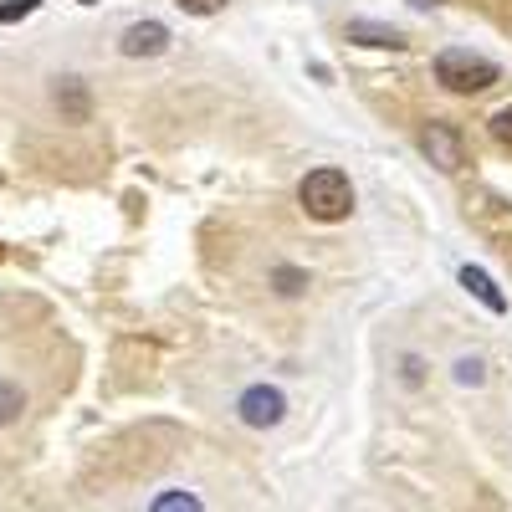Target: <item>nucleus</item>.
Returning a JSON list of instances; mask_svg holds the SVG:
<instances>
[{
	"mask_svg": "<svg viewBox=\"0 0 512 512\" xmlns=\"http://www.w3.org/2000/svg\"><path fill=\"white\" fill-rule=\"evenodd\" d=\"M297 205H303L313 221H344L354 210V185H349L344 169H313V175H303V185H297Z\"/></svg>",
	"mask_w": 512,
	"mask_h": 512,
	"instance_id": "1",
	"label": "nucleus"
},
{
	"mask_svg": "<svg viewBox=\"0 0 512 512\" xmlns=\"http://www.w3.org/2000/svg\"><path fill=\"white\" fill-rule=\"evenodd\" d=\"M497 77H502V67L492 57H477V52H466V47H451V52L436 57V82H441L446 93H461V98L487 93Z\"/></svg>",
	"mask_w": 512,
	"mask_h": 512,
	"instance_id": "2",
	"label": "nucleus"
},
{
	"mask_svg": "<svg viewBox=\"0 0 512 512\" xmlns=\"http://www.w3.org/2000/svg\"><path fill=\"white\" fill-rule=\"evenodd\" d=\"M420 149L431 154V164L446 169V175H456V169L466 164V144H461V134L451 123H425L420 128Z\"/></svg>",
	"mask_w": 512,
	"mask_h": 512,
	"instance_id": "3",
	"label": "nucleus"
},
{
	"mask_svg": "<svg viewBox=\"0 0 512 512\" xmlns=\"http://www.w3.org/2000/svg\"><path fill=\"white\" fill-rule=\"evenodd\" d=\"M236 410H241L246 425L267 431V425H277V420L287 415V400H282V390H272V384H251V390L236 400Z\"/></svg>",
	"mask_w": 512,
	"mask_h": 512,
	"instance_id": "4",
	"label": "nucleus"
},
{
	"mask_svg": "<svg viewBox=\"0 0 512 512\" xmlns=\"http://www.w3.org/2000/svg\"><path fill=\"white\" fill-rule=\"evenodd\" d=\"M118 52L123 57H159V52H169V26L164 21H134L118 36Z\"/></svg>",
	"mask_w": 512,
	"mask_h": 512,
	"instance_id": "5",
	"label": "nucleus"
},
{
	"mask_svg": "<svg viewBox=\"0 0 512 512\" xmlns=\"http://www.w3.org/2000/svg\"><path fill=\"white\" fill-rule=\"evenodd\" d=\"M461 287L477 297V303L487 308V313H507V297H502V287L482 272V267H461Z\"/></svg>",
	"mask_w": 512,
	"mask_h": 512,
	"instance_id": "6",
	"label": "nucleus"
},
{
	"mask_svg": "<svg viewBox=\"0 0 512 512\" xmlns=\"http://www.w3.org/2000/svg\"><path fill=\"white\" fill-rule=\"evenodd\" d=\"M344 36L359 41V47H405V36L395 26H384V21H349Z\"/></svg>",
	"mask_w": 512,
	"mask_h": 512,
	"instance_id": "7",
	"label": "nucleus"
},
{
	"mask_svg": "<svg viewBox=\"0 0 512 512\" xmlns=\"http://www.w3.org/2000/svg\"><path fill=\"white\" fill-rule=\"evenodd\" d=\"M57 108H67L72 123H82V118H88V88H82L77 77H62L57 82Z\"/></svg>",
	"mask_w": 512,
	"mask_h": 512,
	"instance_id": "8",
	"label": "nucleus"
},
{
	"mask_svg": "<svg viewBox=\"0 0 512 512\" xmlns=\"http://www.w3.org/2000/svg\"><path fill=\"white\" fill-rule=\"evenodd\" d=\"M149 512H205V507H200V497H195V492L169 487V492H159V497L149 502Z\"/></svg>",
	"mask_w": 512,
	"mask_h": 512,
	"instance_id": "9",
	"label": "nucleus"
},
{
	"mask_svg": "<svg viewBox=\"0 0 512 512\" xmlns=\"http://www.w3.org/2000/svg\"><path fill=\"white\" fill-rule=\"evenodd\" d=\"M21 410H26V395H21V384L0 379V425H11V420H16Z\"/></svg>",
	"mask_w": 512,
	"mask_h": 512,
	"instance_id": "10",
	"label": "nucleus"
},
{
	"mask_svg": "<svg viewBox=\"0 0 512 512\" xmlns=\"http://www.w3.org/2000/svg\"><path fill=\"white\" fill-rule=\"evenodd\" d=\"M487 134H492L502 149H512V103H507V108H497V113L487 118Z\"/></svg>",
	"mask_w": 512,
	"mask_h": 512,
	"instance_id": "11",
	"label": "nucleus"
},
{
	"mask_svg": "<svg viewBox=\"0 0 512 512\" xmlns=\"http://www.w3.org/2000/svg\"><path fill=\"white\" fill-rule=\"evenodd\" d=\"M31 11H36V0H6V6H0V26H11V21H21Z\"/></svg>",
	"mask_w": 512,
	"mask_h": 512,
	"instance_id": "12",
	"label": "nucleus"
},
{
	"mask_svg": "<svg viewBox=\"0 0 512 512\" xmlns=\"http://www.w3.org/2000/svg\"><path fill=\"white\" fill-rule=\"evenodd\" d=\"M175 6H180V11H190V16H216V11L226 6V0H175Z\"/></svg>",
	"mask_w": 512,
	"mask_h": 512,
	"instance_id": "13",
	"label": "nucleus"
},
{
	"mask_svg": "<svg viewBox=\"0 0 512 512\" xmlns=\"http://www.w3.org/2000/svg\"><path fill=\"white\" fill-rule=\"evenodd\" d=\"M456 379L461 384H482V359H456Z\"/></svg>",
	"mask_w": 512,
	"mask_h": 512,
	"instance_id": "14",
	"label": "nucleus"
},
{
	"mask_svg": "<svg viewBox=\"0 0 512 512\" xmlns=\"http://www.w3.org/2000/svg\"><path fill=\"white\" fill-rule=\"evenodd\" d=\"M277 282H282L277 292H287V297H292V292H303V282H308V277H303V272H292V267H277Z\"/></svg>",
	"mask_w": 512,
	"mask_h": 512,
	"instance_id": "15",
	"label": "nucleus"
},
{
	"mask_svg": "<svg viewBox=\"0 0 512 512\" xmlns=\"http://www.w3.org/2000/svg\"><path fill=\"white\" fill-rule=\"evenodd\" d=\"M77 6H98V0H77Z\"/></svg>",
	"mask_w": 512,
	"mask_h": 512,
	"instance_id": "16",
	"label": "nucleus"
}]
</instances>
